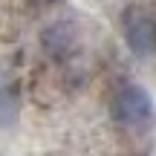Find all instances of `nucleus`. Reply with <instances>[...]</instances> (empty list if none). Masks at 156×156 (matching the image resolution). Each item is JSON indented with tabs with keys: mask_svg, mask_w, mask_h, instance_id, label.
<instances>
[{
	"mask_svg": "<svg viewBox=\"0 0 156 156\" xmlns=\"http://www.w3.org/2000/svg\"><path fill=\"white\" fill-rule=\"evenodd\" d=\"M110 113H113V119L119 124L133 127V124H142V122H147L153 116V98H151V93L145 87L130 84V87L116 93V98L110 104Z\"/></svg>",
	"mask_w": 156,
	"mask_h": 156,
	"instance_id": "1",
	"label": "nucleus"
},
{
	"mask_svg": "<svg viewBox=\"0 0 156 156\" xmlns=\"http://www.w3.org/2000/svg\"><path fill=\"white\" fill-rule=\"evenodd\" d=\"M124 44L136 58H151L156 52V17H151L145 9H127Z\"/></svg>",
	"mask_w": 156,
	"mask_h": 156,
	"instance_id": "2",
	"label": "nucleus"
},
{
	"mask_svg": "<svg viewBox=\"0 0 156 156\" xmlns=\"http://www.w3.org/2000/svg\"><path fill=\"white\" fill-rule=\"evenodd\" d=\"M41 41H44V49L52 58H67V55H73L75 46H78V32L69 20H55L52 26H46Z\"/></svg>",
	"mask_w": 156,
	"mask_h": 156,
	"instance_id": "3",
	"label": "nucleus"
},
{
	"mask_svg": "<svg viewBox=\"0 0 156 156\" xmlns=\"http://www.w3.org/2000/svg\"><path fill=\"white\" fill-rule=\"evenodd\" d=\"M20 110V95L15 87H0V127H9L17 119Z\"/></svg>",
	"mask_w": 156,
	"mask_h": 156,
	"instance_id": "4",
	"label": "nucleus"
},
{
	"mask_svg": "<svg viewBox=\"0 0 156 156\" xmlns=\"http://www.w3.org/2000/svg\"><path fill=\"white\" fill-rule=\"evenodd\" d=\"M38 3H44V0H38Z\"/></svg>",
	"mask_w": 156,
	"mask_h": 156,
	"instance_id": "5",
	"label": "nucleus"
}]
</instances>
